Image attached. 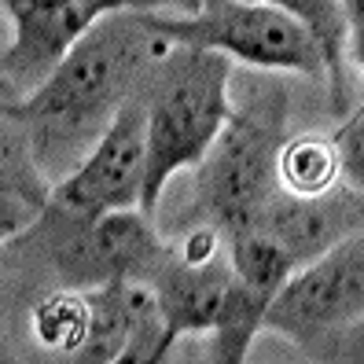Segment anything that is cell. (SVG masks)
Listing matches in <instances>:
<instances>
[{"instance_id":"cell-14","label":"cell","mask_w":364,"mask_h":364,"mask_svg":"<svg viewBox=\"0 0 364 364\" xmlns=\"http://www.w3.org/2000/svg\"><path fill=\"white\" fill-rule=\"evenodd\" d=\"M338 181V159L331 136L324 133H302L284 136L280 155H276V188L291 196H324Z\"/></svg>"},{"instance_id":"cell-18","label":"cell","mask_w":364,"mask_h":364,"mask_svg":"<svg viewBox=\"0 0 364 364\" xmlns=\"http://www.w3.org/2000/svg\"><path fill=\"white\" fill-rule=\"evenodd\" d=\"M8 45H11V23H8L4 8H0V52H4Z\"/></svg>"},{"instance_id":"cell-9","label":"cell","mask_w":364,"mask_h":364,"mask_svg":"<svg viewBox=\"0 0 364 364\" xmlns=\"http://www.w3.org/2000/svg\"><path fill=\"white\" fill-rule=\"evenodd\" d=\"M258 228L287 250L294 265H306L350 232H360V191L335 184L324 196H291L276 188L258 213Z\"/></svg>"},{"instance_id":"cell-10","label":"cell","mask_w":364,"mask_h":364,"mask_svg":"<svg viewBox=\"0 0 364 364\" xmlns=\"http://www.w3.org/2000/svg\"><path fill=\"white\" fill-rule=\"evenodd\" d=\"M232 284V262L228 250L213 254L206 262H188L169 247L166 258L147 272V287H151L162 328H166V346L184 335H206L221 316L225 294Z\"/></svg>"},{"instance_id":"cell-2","label":"cell","mask_w":364,"mask_h":364,"mask_svg":"<svg viewBox=\"0 0 364 364\" xmlns=\"http://www.w3.org/2000/svg\"><path fill=\"white\" fill-rule=\"evenodd\" d=\"M232 59L221 52L173 45L144 85L147 111V162H144V196L140 210L155 218L166 184L181 169H196L221 125L232 114Z\"/></svg>"},{"instance_id":"cell-16","label":"cell","mask_w":364,"mask_h":364,"mask_svg":"<svg viewBox=\"0 0 364 364\" xmlns=\"http://www.w3.org/2000/svg\"><path fill=\"white\" fill-rule=\"evenodd\" d=\"M331 147L338 159V181L360 191L364 184V107L360 103L342 114L338 129L331 133Z\"/></svg>"},{"instance_id":"cell-3","label":"cell","mask_w":364,"mask_h":364,"mask_svg":"<svg viewBox=\"0 0 364 364\" xmlns=\"http://www.w3.org/2000/svg\"><path fill=\"white\" fill-rule=\"evenodd\" d=\"M287 136V92L269 89L232 107L218 140L196 166V196L203 221L225 240L258 225L276 191V155Z\"/></svg>"},{"instance_id":"cell-12","label":"cell","mask_w":364,"mask_h":364,"mask_svg":"<svg viewBox=\"0 0 364 364\" xmlns=\"http://www.w3.org/2000/svg\"><path fill=\"white\" fill-rule=\"evenodd\" d=\"M265 4H276L309 30V37L320 48V59H324V85L331 92V107L338 114H346L350 111L346 107V96H350L346 70H350V63L360 67V48L353 45L342 0H265Z\"/></svg>"},{"instance_id":"cell-17","label":"cell","mask_w":364,"mask_h":364,"mask_svg":"<svg viewBox=\"0 0 364 364\" xmlns=\"http://www.w3.org/2000/svg\"><path fill=\"white\" fill-rule=\"evenodd\" d=\"M364 4L360 0H342V11H346V23H350V33H353V45L360 48V30H364Z\"/></svg>"},{"instance_id":"cell-5","label":"cell","mask_w":364,"mask_h":364,"mask_svg":"<svg viewBox=\"0 0 364 364\" xmlns=\"http://www.w3.org/2000/svg\"><path fill=\"white\" fill-rule=\"evenodd\" d=\"M364 320V235L350 232L320 258L298 265L272 294L262 331L291 338L316 353L331 335L360 331Z\"/></svg>"},{"instance_id":"cell-15","label":"cell","mask_w":364,"mask_h":364,"mask_svg":"<svg viewBox=\"0 0 364 364\" xmlns=\"http://www.w3.org/2000/svg\"><path fill=\"white\" fill-rule=\"evenodd\" d=\"M85 328H89V302H85L81 287H59L45 294L30 313V331L41 350L67 357L81 346Z\"/></svg>"},{"instance_id":"cell-7","label":"cell","mask_w":364,"mask_h":364,"mask_svg":"<svg viewBox=\"0 0 364 364\" xmlns=\"http://www.w3.org/2000/svg\"><path fill=\"white\" fill-rule=\"evenodd\" d=\"M144 162H147V111L144 92L129 96L114 118L103 125L92 147L77 159L70 173L52 184V206L100 218L111 210H140L144 196Z\"/></svg>"},{"instance_id":"cell-8","label":"cell","mask_w":364,"mask_h":364,"mask_svg":"<svg viewBox=\"0 0 364 364\" xmlns=\"http://www.w3.org/2000/svg\"><path fill=\"white\" fill-rule=\"evenodd\" d=\"M177 0H0L11 45L0 52V85L33 92L77 37L114 11H166Z\"/></svg>"},{"instance_id":"cell-11","label":"cell","mask_w":364,"mask_h":364,"mask_svg":"<svg viewBox=\"0 0 364 364\" xmlns=\"http://www.w3.org/2000/svg\"><path fill=\"white\" fill-rule=\"evenodd\" d=\"M52 199V184L37 166L33 144L15 118L0 114V247L30 232Z\"/></svg>"},{"instance_id":"cell-4","label":"cell","mask_w":364,"mask_h":364,"mask_svg":"<svg viewBox=\"0 0 364 364\" xmlns=\"http://www.w3.org/2000/svg\"><path fill=\"white\" fill-rule=\"evenodd\" d=\"M147 23L169 45L206 48L258 70H291L324 81V59L309 30L265 0H196L184 15L147 11Z\"/></svg>"},{"instance_id":"cell-13","label":"cell","mask_w":364,"mask_h":364,"mask_svg":"<svg viewBox=\"0 0 364 364\" xmlns=\"http://www.w3.org/2000/svg\"><path fill=\"white\" fill-rule=\"evenodd\" d=\"M89 302V328L81 346L70 353L77 364H122L129 342L133 313H129V280H107L96 287H81Z\"/></svg>"},{"instance_id":"cell-6","label":"cell","mask_w":364,"mask_h":364,"mask_svg":"<svg viewBox=\"0 0 364 364\" xmlns=\"http://www.w3.org/2000/svg\"><path fill=\"white\" fill-rule=\"evenodd\" d=\"M41 221L52 225V262L67 287H96L107 280H147L169 243L144 210H111L100 218H77L45 206Z\"/></svg>"},{"instance_id":"cell-1","label":"cell","mask_w":364,"mask_h":364,"mask_svg":"<svg viewBox=\"0 0 364 364\" xmlns=\"http://www.w3.org/2000/svg\"><path fill=\"white\" fill-rule=\"evenodd\" d=\"M169 48L173 45L147 23V11H114L77 37L33 92L0 103V114L23 125L37 166L48 169L59 147L77 151L96 140L118 107L147 85Z\"/></svg>"}]
</instances>
